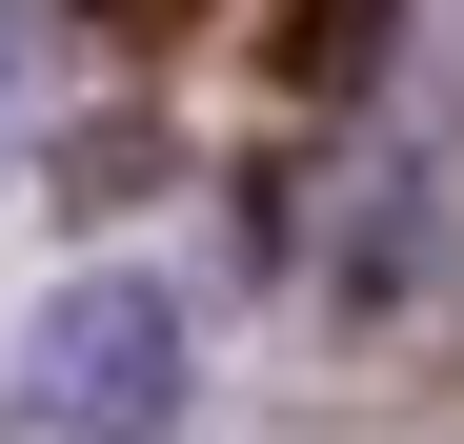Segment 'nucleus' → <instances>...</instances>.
Wrapping results in <instances>:
<instances>
[{
    "label": "nucleus",
    "mask_w": 464,
    "mask_h": 444,
    "mask_svg": "<svg viewBox=\"0 0 464 444\" xmlns=\"http://www.w3.org/2000/svg\"><path fill=\"white\" fill-rule=\"evenodd\" d=\"M21 404L61 444H182V304L162 283H61L21 343Z\"/></svg>",
    "instance_id": "f257e3e1"
},
{
    "label": "nucleus",
    "mask_w": 464,
    "mask_h": 444,
    "mask_svg": "<svg viewBox=\"0 0 464 444\" xmlns=\"http://www.w3.org/2000/svg\"><path fill=\"white\" fill-rule=\"evenodd\" d=\"M41 82V0H0V101H21Z\"/></svg>",
    "instance_id": "f03ea898"
}]
</instances>
